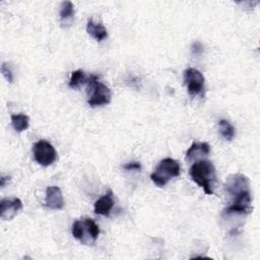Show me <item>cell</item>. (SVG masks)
I'll return each instance as SVG.
<instances>
[{
  "instance_id": "277c9868",
  "label": "cell",
  "mask_w": 260,
  "mask_h": 260,
  "mask_svg": "<svg viewBox=\"0 0 260 260\" xmlns=\"http://www.w3.org/2000/svg\"><path fill=\"white\" fill-rule=\"evenodd\" d=\"M181 167L180 164L171 157H166L161 159L154 171L150 175L151 181L157 187L166 186L170 180L180 175Z\"/></svg>"
},
{
  "instance_id": "8fae6325",
  "label": "cell",
  "mask_w": 260,
  "mask_h": 260,
  "mask_svg": "<svg viewBox=\"0 0 260 260\" xmlns=\"http://www.w3.org/2000/svg\"><path fill=\"white\" fill-rule=\"evenodd\" d=\"M209 152L210 147L207 142H193L189 149L186 151V159L189 161H192L194 159H202L203 157H206L209 154Z\"/></svg>"
},
{
  "instance_id": "6da1fadb",
  "label": "cell",
  "mask_w": 260,
  "mask_h": 260,
  "mask_svg": "<svg viewBox=\"0 0 260 260\" xmlns=\"http://www.w3.org/2000/svg\"><path fill=\"white\" fill-rule=\"evenodd\" d=\"M224 191L232 202L223 210V214H249L252 211L250 182L247 176L237 173L226 177Z\"/></svg>"
},
{
  "instance_id": "2e32d148",
  "label": "cell",
  "mask_w": 260,
  "mask_h": 260,
  "mask_svg": "<svg viewBox=\"0 0 260 260\" xmlns=\"http://www.w3.org/2000/svg\"><path fill=\"white\" fill-rule=\"evenodd\" d=\"M87 77L88 76H86L84 71H82L80 69L75 70L71 73L70 80H69V86L71 88H78L80 85L86 83Z\"/></svg>"
},
{
  "instance_id": "5bb4252c",
  "label": "cell",
  "mask_w": 260,
  "mask_h": 260,
  "mask_svg": "<svg viewBox=\"0 0 260 260\" xmlns=\"http://www.w3.org/2000/svg\"><path fill=\"white\" fill-rule=\"evenodd\" d=\"M11 125L17 132H22L28 128L29 118L25 114H13L11 115Z\"/></svg>"
},
{
  "instance_id": "7a4b0ae2",
  "label": "cell",
  "mask_w": 260,
  "mask_h": 260,
  "mask_svg": "<svg viewBox=\"0 0 260 260\" xmlns=\"http://www.w3.org/2000/svg\"><path fill=\"white\" fill-rule=\"evenodd\" d=\"M190 177L205 194L213 195L214 185L216 183V171L213 164L205 158L196 160L190 168Z\"/></svg>"
},
{
  "instance_id": "7c38bea8",
  "label": "cell",
  "mask_w": 260,
  "mask_h": 260,
  "mask_svg": "<svg viewBox=\"0 0 260 260\" xmlns=\"http://www.w3.org/2000/svg\"><path fill=\"white\" fill-rule=\"evenodd\" d=\"M60 23L63 27L70 26L74 18V5L71 1H64L60 6Z\"/></svg>"
},
{
  "instance_id": "4fadbf2b",
  "label": "cell",
  "mask_w": 260,
  "mask_h": 260,
  "mask_svg": "<svg viewBox=\"0 0 260 260\" xmlns=\"http://www.w3.org/2000/svg\"><path fill=\"white\" fill-rule=\"evenodd\" d=\"M86 31L98 42H102L108 37L107 28L101 22H95L92 18L87 20Z\"/></svg>"
},
{
  "instance_id": "e0dca14e",
  "label": "cell",
  "mask_w": 260,
  "mask_h": 260,
  "mask_svg": "<svg viewBox=\"0 0 260 260\" xmlns=\"http://www.w3.org/2000/svg\"><path fill=\"white\" fill-rule=\"evenodd\" d=\"M1 73L3 74V76L6 78V80L8 82H12L13 81V73L11 71V69L9 68L8 64L3 62L1 65Z\"/></svg>"
},
{
  "instance_id": "ba28073f",
  "label": "cell",
  "mask_w": 260,
  "mask_h": 260,
  "mask_svg": "<svg viewBox=\"0 0 260 260\" xmlns=\"http://www.w3.org/2000/svg\"><path fill=\"white\" fill-rule=\"evenodd\" d=\"M22 209V202L19 198H3L0 202V217L3 220L12 219Z\"/></svg>"
},
{
  "instance_id": "52a82bcc",
  "label": "cell",
  "mask_w": 260,
  "mask_h": 260,
  "mask_svg": "<svg viewBox=\"0 0 260 260\" xmlns=\"http://www.w3.org/2000/svg\"><path fill=\"white\" fill-rule=\"evenodd\" d=\"M34 156L43 167L51 166L57 159V151L47 140H39L34 144Z\"/></svg>"
},
{
  "instance_id": "9c48e42d",
  "label": "cell",
  "mask_w": 260,
  "mask_h": 260,
  "mask_svg": "<svg viewBox=\"0 0 260 260\" xmlns=\"http://www.w3.org/2000/svg\"><path fill=\"white\" fill-rule=\"evenodd\" d=\"M45 206L51 209H62L64 207V198L61 189L57 186H49L46 189Z\"/></svg>"
},
{
  "instance_id": "30bf717a",
  "label": "cell",
  "mask_w": 260,
  "mask_h": 260,
  "mask_svg": "<svg viewBox=\"0 0 260 260\" xmlns=\"http://www.w3.org/2000/svg\"><path fill=\"white\" fill-rule=\"evenodd\" d=\"M114 194L112 190H109L94 202V213L109 216L111 210L114 207Z\"/></svg>"
},
{
  "instance_id": "9a60e30c",
  "label": "cell",
  "mask_w": 260,
  "mask_h": 260,
  "mask_svg": "<svg viewBox=\"0 0 260 260\" xmlns=\"http://www.w3.org/2000/svg\"><path fill=\"white\" fill-rule=\"evenodd\" d=\"M218 129L220 135L228 141H231L236 135V129L232 123L225 119H221L218 122Z\"/></svg>"
},
{
  "instance_id": "ac0fdd59",
  "label": "cell",
  "mask_w": 260,
  "mask_h": 260,
  "mask_svg": "<svg viewBox=\"0 0 260 260\" xmlns=\"http://www.w3.org/2000/svg\"><path fill=\"white\" fill-rule=\"evenodd\" d=\"M122 168L125 171H140L141 170V165L138 161H130L122 166Z\"/></svg>"
},
{
  "instance_id": "3957f363",
  "label": "cell",
  "mask_w": 260,
  "mask_h": 260,
  "mask_svg": "<svg viewBox=\"0 0 260 260\" xmlns=\"http://www.w3.org/2000/svg\"><path fill=\"white\" fill-rule=\"evenodd\" d=\"M87 85V93H88V105L92 108L108 105L111 103L112 93L111 89L99 81V76L90 74L87 77V81L85 83Z\"/></svg>"
},
{
  "instance_id": "ffe728a7",
  "label": "cell",
  "mask_w": 260,
  "mask_h": 260,
  "mask_svg": "<svg viewBox=\"0 0 260 260\" xmlns=\"http://www.w3.org/2000/svg\"><path fill=\"white\" fill-rule=\"evenodd\" d=\"M9 180H10V177H8V176H6V177L2 176L1 179H0V185H1V187H4V186H5V183H6L7 181H9Z\"/></svg>"
},
{
  "instance_id": "d6986e66",
  "label": "cell",
  "mask_w": 260,
  "mask_h": 260,
  "mask_svg": "<svg viewBox=\"0 0 260 260\" xmlns=\"http://www.w3.org/2000/svg\"><path fill=\"white\" fill-rule=\"evenodd\" d=\"M192 47H195V49H192V52L195 53V54H199V53H201L203 51V47H202V45L199 42L194 43Z\"/></svg>"
},
{
  "instance_id": "5b68a950",
  "label": "cell",
  "mask_w": 260,
  "mask_h": 260,
  "mask_svg": "<svg viewBox=\"0 0 260 260\" xmlns=\"http://www.w3.org/2000/svg\"><path fill=\"white\" fill-rule=\"evenodd\" d=\"M72 236L83 245H89L95 242L100 235V228L92 218L84 217L76 219L71 228Z\"/></svg>"
},
{
  "instance_id": "8992f818",
  "label": "cell",
  "mask_w": 260,
  "mask_h": 260,
  "mask_svg": "<svg viewBox=\"0 0 260 260\" xmlns=\"http://www.w3.org/2000/svg\"><path fill=\"white\" fill-rule=\"evenodd\" d=\"M183 79L190 95L196 96L203 94L205 88V79L203 74L198 69L188 67L183 72Z\"/></svg>"
}]
</instances>
